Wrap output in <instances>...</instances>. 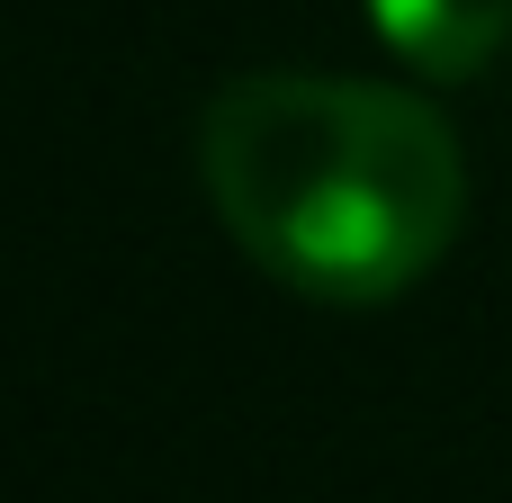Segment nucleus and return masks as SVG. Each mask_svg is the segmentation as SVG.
Wrapping results in <instances>:
<instances>
[{
  "mask_svg": "<svg viewBox=\"0 0 512 503\" xmlns=\"http://www.w3.org/2000/svg\"><path fill=\"white\" fill-rule=\"evenodd\" d=\"M198 180L225 234L297 297L387 306L468 216L459 135L423 90L342 72H243L198 117Z\"/></svg>",
  "mask_w": 512,
  "mask_h": 503,
  "instance_id": "nucleus-1",
  "label": "nucleus"
},
{
  "mask_svg": "<svg viewBox=\"0 0 512 503\" xmlns=\"http://www.w3.org/2000/svg\"><path fill=\"white\" fill-rule=\"evenodd\" d=\"M369 18L387 54L414 63L423 81H468L512 36V0H369Z\"/></svg>",
  "mask_w": 512,
  "mask_h": 503,
  "instance_id": "nucleus-2",
  "label": "nucleus"
}]
</instances>
